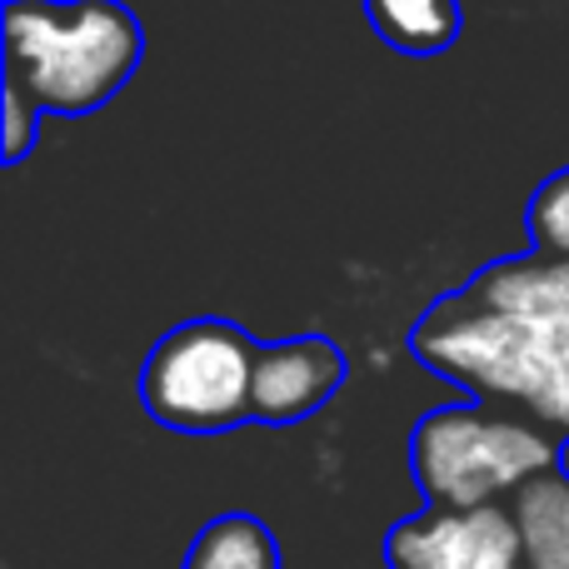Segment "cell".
Returning a JSON list of instances; mask_svg holds the SVG:
<instances>
[{
    "label": "cell",
    "instance_id": "6da1fadb",
    "mask_svg": "<svg viewBox=\"0 0 569 569\" xmlns=\"http://www.w3.org/2000/svg\"><path fill=\"white\" fill-rule=\"evenodd\" d=\"M415 355L435 375L569 435V320L490 310L460 295L415 325Z\"/></svg>",
    "mask_w": 569,
    "mask_h": 569
},
{
    "label": "cell",
    "instance_id": "7a4b0ae2",
    "mask_svg": "<svg viewBox=\"0 0 569 569\" xmlns=\"http://www.w3.org/2000/svg\"><path fill=\"white\" fill-rule=\"evenodd\" d=\"M140 66V26L120 0H10L6 70L40 110L86 116Z\"/></svg>",
    "mask_w": 569,
    "mask_h": 569
},
{
    "label": "cell",
    "instance_id": "3957f363",
    "mask_svg": "<svg viewBox=\"0 0 569 569\" xmlns=\"http://www.w3.org/2000/svg\"><path fill=\"white\" fill-rule=\"evenodd\" d=\"M410 465L430 505L475 510L515 500L520 485L555 470V440L540 430V420L460 405L425 415L410 440Z\"/></svg>",
    "mask_w": 569,
    "mask_h": 569
},
{
    "label": "cell",
    "instance_id": "277c9868",
    "mask_svg": "<svg viewBox=\"0 0 569 569\" xmlns=\"http://www.w3.org/2000/svg\"><path fill=\"white\" fill-rule=\"evenodd\" d=\"M256 360L260 350L240 325L190 320L150 350L140 395L146 410L170 430L210 435L256 415Z\"/></svg>",
    "mask_w": 569,
    "mask_h": 569
},
{
    "label": "cell",
    "instance_id": "5b68a950",
    "mask_svg": "<svg viewBox=\"0 0 569 569\" xmlns=\"http://www.w3.org/2000/svg\"><path fill=\"white\" fill-rule=\"evenodd\" d=\"M390 569H525L510 505H430L390 535Z\"/></svg>",
    "mask_w": 569,
    "mask_h": 569
},
{
    "label": "cell",
    "instance_id": "8992f818",
    "mask_svg": "<svg viewBox=\"0 0 569 569\" xmlns=\"http://www.w3.org/2000/svg\"><path fill=\"white\" fill-rule=\"evenodd\" d=\"M345 380V360L330 340L266 345L256 360V415L270 425H295L315 415Z\"/></svg>",
    "mask_w": 569,
    "mask_h": 569
},
{
    "label": "cell",
    "instance_id": "52a82bcc",
    "mask_svg": "<svg viewBox=\"0 0 569 569\" xmlns=\"http://www.w3.org/2000/svg\"><path fill=\"white\" fill-rule=\"evenodd\" d=\"M465 295L490 310L569 320V260H500L485 276H475Z\"/></svg>",
    "mask_w": 569,
    "mask_h": 569
},
{
    "label": "cell",
    "instance_id": "ba28073f",
    "mask_svg": "<svg viewBox=\"0 0 569 569\" xmlns=\"http://www.w3.org/2000/svg\"><path fill=\"white\" fill-rule=\"evenodd\" d=\"M510 515L520 530L525 569H569V475L560 465L520 485Z\"/></svg>",
    "mask_w": 569,
    "mask_h": 569
},
{
    "label": "cell",
    "instance_id": "9c48e42d",
    "mask_svg": "<svg viewBox=\"0 0 569 569\" xmlns=\"http://www.w3.org/2000/svg\"><path fill=\"white\" fill-rule=\"evenodd\" d=\"M365 16L405 56H440L460 36V0H365Z\"/></svg>",
    "mask_w": 569,
    "mask_h": 569
},
{
    "label": "cell",
    "instance_id": "30bf717a",
    "mask_svg": "<svg viewBox=\"0 0 569 569\" xmlns=\"http://www.w3.org/2000/svg\"><path fill=\"white\" fill-rule=\"evenodd\" d=\"M186 569H280V545L250 515H226L196 535Z\"/></svg>",
    "mask_w": 569,
    "mask_h": 569
},
{
    "label": "cell",
    "instance_id": "8fae6325",
    "mask_svg": "<svg viewBox=\"0 0 569 569\" xmlns=\"http://www.w3.org/2000/svg\"><path fill=\"white\" fill-rule=\"evenodd\" d=\"M530 236L545 260H569V170L550 176L530 200Z\"/></svg>",
    "mask_w": 569,
    "mask_h": 569
},
{
    "label": "cell",
    "instance_id": "7c38bea8",
    "mask_svg": "<svg viewBox=\"0 0 569 569\" xmlns=\"http://www.w3.org/2000/svg\"><path fill=\"white\" fill-rule=\"evenodd\" d=\"M36 126H40V106L16 86V80H6V96H0V140H6L10 166L26 160L30 140H36Z\"/></svg>",
    "mask_w": 569,
    "mask_h": 569
}]
</instances>
